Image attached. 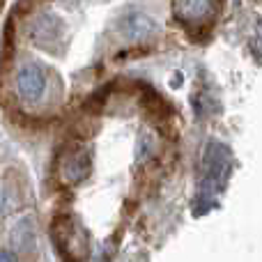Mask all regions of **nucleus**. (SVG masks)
I'll list each match as a JSON object with an SVG mask.
<instances>
[{
	"instance_id": "1",
	"label": "nucleus",
	"mask_w": 262,
	"mask_h": 262,
	"mask_svg": "<svg viewBox=\"0 0 262 262\" xmlns=\"http://www.w3.org/2000/svg\"><path fill=\"white\" fill-rule=\"evenodd\" d=\"M228 172H230V152H228V147L221 143H209L205 147V172H203V182H200L198 214H203V209L212 207L214 205L212 198L223 193Z\"/></svg>"
},
{
	"instance_id": "2",
	"label": "nucleus",
	"mask_w": 262,
	"mask_h": 262,
	"mask_svg": "<svg viewBox=\"0 0 262 262\" xmlns=\"http://www.w3.org/2000/svg\"><path fill=\"white\" fill-rule=\"evenodd\" d=\"M16 88L23 101H37L44 92V74L37 64H26L16 74Z\"/></svg>"
},
{
	"instance_id": "3",
	"label": "nucleus",
	"mask_w": 262,
	"mask_h": 262,
	"mask_svg": "<svg viewBox=\"0 0 262 262\" xmlns=\"http://www.w3.org/2000/svg\"><path fill=\"white\" fill-rule=\"evenodd\" d=\"M122 32L131 41H143L157 32V23L143 12H131L122 18Z\"/></svg>"
},
{
	"instance_id": "4",
	"label": "nucleus",
	"mask_w": 262,
	"mask_h": 262,
	"mask_svg": "<svg viewBox=\"0 0 262 262\" xmlns=\"http://www.w3.org/2000/svg\"><path fill=\"white\" fill-rule=\"evenodd\" d=\"M60 35V18L53 14H41L35 18V23L30 26V37L35 44L39 46H49L58 39Z\"/></svg>"
},
{
	"instance_id": "5",
	"label": "nucleus",
	"mask_w": 262,
	"mask_h": 262,
	"mask_svg": "<svg viewBox=\"0 0 262 262\" xmlns=\"http://www.w3.org/2000/svg\"><path fill=\"white\" fill-rule=\"evenodd\" d=\"M212 9V0H175V14L184 21H198L207 16Z\"/></svg>"
},
{
	"instance_id": "6",
	"label": "nucleus",
	"mask_w": 262,
	"mask_h": 262,
	"mask_svg": "<svg viewBox=\"0 0 262 262\" xmlns=\"http://www.w3.org/2000/svg\"><path fill=\"white\" fill-rule=\"evenodd\" d=\"M88 170H90V159H88V154H76V157H72L67 161V166H64V175L72 182L85 177Z\"/></svg>"
},
{
	"instance_id": "7",
	"label": "nucleus",
	"mask_w": 262,
	"mask_h": 262,
	"mask_svg": "<svg viewBox=\"0 0 262 262\" xmlns=\"http://www.w3.org/2000/svg\"><path fill=\"white\" fill-rule=\"evenodd\" d=\"M9 212H12V203H9L7 193L0 191V216H5V214H9Z\"/></svg>"
},
{
	"instance_id": "8",
	"label": "nucleus",
	"mask_w": 262,
	"mask_h": 262,
	"mask_svg": "<svg viewBox=\"0 0 262 262\" xmlns=\"http://www.w3.org/2000/svg\"><path fill=\"white\" fill-rule=\"evenodd\" d=\"M0 262H16V255L9 251H0Z\"/></svg>"
}]
</instances>
